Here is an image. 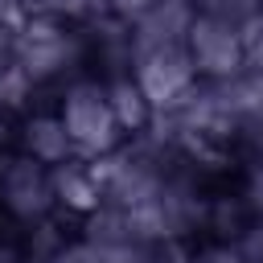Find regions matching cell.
Segmentation results:
<instances>
[{"label": "cell", "instance_id": "8fae6325", "mask_svg": "<svg viewBox=\"0 0 263 263\" xmlns=\"http://www.w3.org/2000/svg\"><path fill=\"white\" fill-rule=\"evenodd\" d=\"M107 4H111V12H119L123 21H140L156 0H107Z\"/></svg>", "mask_w": 263, "mask_h": 263}, {"label": "cell", "instance_id": "4fadbf2b", "mask_svg": "<svg viewBox=\"0 0 263 263\" xmlns=\"http://www.w3.org/2000/svg\"><path fill=\"white\" fill-rule=\"evenodd\" d=\"M16 21V0H0V25Z\"/></svg>", "mask_w": 263, "mask_h": 263}, {"label": "cell", "instance_id": "8992f818", "mask_svg": "<svg viewBox=\"0 0 263 263\" xmlns=\"http://www.w3.org/2000/svg\"><path fill=\"white\" fill-rule=\"evenodd\" d=\"M25 148H29V156L37 164H62V160H70V148L74 144L66 136L62 115H37L25 127Z\"/></svg>", "mask_w": 263, "mask_h": 263}, {"label": "cell", "instance_id": "ba28073f", "mask_svg": "<svg viewBox=\"0 0 263 263\" xmlns=\"http://www.w3.org/2000/svg\"><path fill=\"white\" fill-rule=\"evenodd\" d=\"M53 181V197H62L66 205H74V210H99V181L86 173V168H78V164H70V160H62L58 164V173L49 177Z\"/></svg>", "mask_w": 263, "mask_h": 263}, {"label": "cell", "instance_id": "7c38bea8", "mask_svg": "<svg viewBox=\"0 0 263 263\" xmlns=\"http://www.w3.org/2000/svg\"><path fill=\"white\" fill-rule=\"evenodd\" d=\"M201 263H242V255H238V251H230V247H214V251H205V255H201Z\"/></svg>", "mask_w": 263, "mask_h": 263}, {"label": "cell", "instance_id": "9c48e42d", "mask_svg": "<svg viewBox=\"0 0 263 263\" xmlns=\"http://www.w3.org/2000/svg\"><path fill=\"white\" fill-rule=\"evenodd\" d=\"M259 8H263V0H205V12H210V16H222V21H230V25L251 21Z\"/></svg>", "mask_w": 263, "mask_h": 263}, {"label": "cell", "instance_id": "6da1fadb", "mask_svg": "<svg viewBox=\"0 0 263 263\" xmlns=\"http://www.w3.org/2000/svg\"><path fill=\"white\" fill-rule=\"evenodd\" d=\"M62 123H66V136L74 148H82L86 156H103L119 144L123 127L115 123L111 115V103H107V90L95 86V82H78L70 95H66V107H62Z\"/></svg>", "mask_w": 263, "mask_h": 263}, {"label": "cell", "instance_id": "277c9868", "mask_svg": "<svg viewBox=\"0 0 263 263\" xmlns=\"http://www.w3.org/2000/svg\"><path fill=\"white\" fill-rule=\"evenodd\" d=\"M4 205L16 218H41L53 205V181L45 177V168L33 156L8 164V173H4Z\"/></svg>", "mask_w": 263, "mask_h": 263}, {"label": "cell", "instance_id": "3957f363", "mask_svg": "<svg viewBox=\"0 0 263 263\" xmlns=\"http://www.w3.org/2000/svg\"><path fill=\"white\" fill-rule=\"evenodd\" d=\"M193 58L185 49V41L177 45H160V49H148V53H136V82L140 90L148 95L152 107H168L177 103L189 86H193Z\"/></svg>", "mask_w": 263, "mask_h": 263}, {"label": "cell", "instance_id": "52a82bcc", "mask_svg": "<svg viewBox=\"0 0 263 263\" xmlns=\"http://www.w3.org/2000/svg\"><path fill=\"white\" fill-rule=\"evenodd\" d=\"M107 103H111V115L123 132H140L152 119V103L140 90V82H132V78H115L107 86Z\"/></svg>", "mask_w": 263, "mask_h": 263}, {"label": "cell", "instance_id": "7a4b0ae2", "mask_svg": "<svg viewBox=\"0 0 263 263\" xmlns=\"http://www.w3.org/2000/svg\"><path fill=\"white\" fill-rule=\"evenodd\" d=\"M185 49L193 58V70L205 78H230L242 66V33L238 25L210 16V12H193L189 33H185Z\"/></svg>", "mask_w": 263, "mask_h": 263}, {"label": "cell", "instance_id": "5b68a950", "mask_svg": "<svg viewBox=\"0 0 263 263\" xmlns=\"http://www.w3.org/2000/svg\"><path fill=\"white\" fill-rule=\"evenodd\" d=\"M193 21V8L185 0H156L144 16H140V33H136V53L160 49V45H177L185 41Z\"/></svg>", "mask_w": 263, "mask_h": 263}, {"label": "cell", "instance_id": "30bf717a", "mask_svg": "<svg viewBox=\"0 0 263 263\" xmlns=\"http://www.w3.org/2000/svg\"><path fill=\"white\" fill-rule=\"evenodd\" d=\"M29 82H33V78H29L21 66H8V70L0 74V103H4V107H16V103L25 99V90H29Z\"/></svg>", "mask_w": 263, "mask_h": 263}]
</instances>
